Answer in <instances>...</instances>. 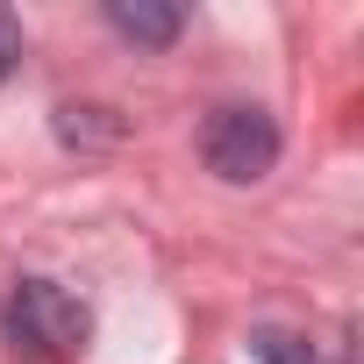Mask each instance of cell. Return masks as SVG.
I'll return each instance as SVG.
<instances>
[{"mask_svg": "<svg viewBox=\"0 0 364 364\" xmlns=\"http://www.w3.org/2000/svg\"><path fill=\"white\" fill-rule=\"evenodd\" d=\"M0 321H8L15 357H29V364H65L86 343V307L58 279H22L8 293V314H0Z\"/></svg>", "mask_w": 364, "mask_h": 364, "instance_id": "cell-1", "label": "cell"}, {"mask_svg": "<svg viewBox=\"0 0 364 364\" xmlns=\"http://www.w3.org/2000/svg\"><path fill=\"white\" fill-rule=\"evenodd\" d=\"M200 157L215 178H229V186H257V178L279 164V122L264 107H215L208 129H200Z\"/></svg>", "mask_w": 364, "mask_h": 364, "instance_id": "cell-2", "label": "cell"}, {"mask_svg": "<svg viewBox=\"0 0 364 364\" xmlns=\"http://www.w3.org/2000/svg\"><path fill=\"white\" fill-rule=\"evenodd\" d=\"M107 22H114L129 43H150V50L178 43V29H186V15H178L171 0H107Z\"/></svg>", "mask_w": 364, "mask_h": 364, "instance_id": "cell-3", "label": "cell"}, {"mask_svg": "<svg viewBox=\"0 0 364 364\" xmlns=\"http://www.w3.org/2000/svg\"><path fill=\"white\" fill-rule=\"evenodd\" d=\"M250 350H257L264 364H314V350H307L300 336H286V328H257V336H250Z\"/></svg>", "mask_w": 364, "mask_h": 364, "instance_id": "cell-4", "label": "cell"}, {"mask_svg": "<svg viewBox=\"0 0 364 364\" xmlns=\"http://www.w3.org/2000/svg\"><path fill=\"white\" fill-rule=\"evenodd\" d=\"M15 58H22V22H15L8 8H0V79L15 72Z\"/></svg>", "mask_w": 364, "mask_h": 364, "instance_id": "cell-5", "label": "cell"}]
</instances>
